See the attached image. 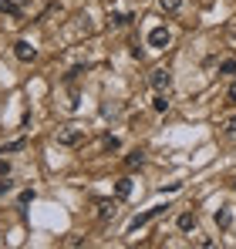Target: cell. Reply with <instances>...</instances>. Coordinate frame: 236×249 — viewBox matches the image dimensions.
<instances>
[{"mask_svg":"<svg viewBox=\"0 0 236 249\" xmlns=\"http://www.w3.org/2000/svg\"><path fill=\"white\" fill-rule=\"evenodd\" d=\"M165 209H169V206H152V209H145V212H138V215H135V219L128 222V232H135V229H142V226H149V222H152L156 215H162Z\"/></svg>","mask_w":236,"mask_h":249,"instance_id":"6da1fadb","label":"cell"},{"mask_svg":"<svg viewBox=\"0 0 236 249\" xmlns=\"http://www.w3.org/2000/svg\"><path fill=\"white\" fill-rule=\"evenodd\" d=\"M84 142V128H64V131H58V145H64V148H75Z\"/></svg>","mask_w":236,"mask_h":249,"instance_id":"7a4b0ae2","label":"cell"},{"mask_svg":"<svg viewBox=\"0 0 236 249\" xmlns=\"http://www.w3.org/2000/svg\"><path fill=\"white\" fill-rule=\"evenodd\" d=\"M149 84H152L156 91H169V88H172V71H169V68L152 71V74H149Z\"/></svg>","mask_w":236,"mask_h":249,"instance_id":"3957f363","label":"cell"},{"mask_svg":"<svg viewBox=\"0 0 236 249\" xmlns=\"http://www.w3.org/2000/svg\"><path fill=\"white\" fill-rule=\"evenodd\" d=\"M14 57L24 61V64H31V61L38 57V47H34L31 41H17V44H14Z\"/></svg>","mask_w":236,"mask_h":249,"instance_id":"277c9868","label":"cell"},{"mask_svg":"<svg viewBox=\"0 0 236 249\" xmlns=\"http://www.w3.org/2000/svg\"><path fill=\"white\" fill-rule=\"evenodd\" d=\"M169 41H172V34H169L165 27H152V31H149V47L162 51V47H169Z\"/></svg>","mask_w":236,"mask_h":249,"instance_id":"5b68a950","label":"cell"},{"mask_svg":"<svg viewBox=\"0 0 236 249\" xmlns=\"http://www.w3.org/2000/svg\"><path fill=\"white\" fill-rule=\"evenodd\" d=\"M196 226H199V215H196V212H182V215H179V229H182V232H193Z\"/></svg>","mask_w":236,"mask_h":249,"instance_id":"8992f818","label":"cell"},{"mask_svg":"<svg viewBox=\"0 0 236 249\" xmlns=\"http://www.w3.org/2000/svg\"><path fill=\"white\" fill-rule=\"evenodd\" d=\"M128 196H132V178L125 175V178L115 182V199H128Z\"/></svg>","mask_w":236,"mask_h":249,"instance_id":"52a82bcc","label":"cell"},{"mask_svg":"<svg viewBox=\"0 0 236 249\" xmlns=\"http://www.w3.org/2000/svg\"><path fill=\"white\" fill-rule=\"evenodd\" d=\"M152 111H169V91H156V98H152Z\"/></svg>","mask_w":236,"mask_h":249,"instance_id":"ba28073f","label":"cell"},{"mask_svg":"<svg viewBox=\"0 0 236 249\" xmlns=\"http://www.w3.org/2000/svg\"><path fill=\"white\" fill-rule=\"evenodd\" d=\"M115 215V202H98V222H108Z\"/></svg>","mask_w":236,"mask_h":249,"instance_id":"9c48e42d","label":"cell"},{"mask_svg":"<svg viewBox=\"0 0 236 249\" xmlns=\"http://www.w3.org/2000/svg\"><path fill=\"white\" fill-rule=\"evenodd\" d=\"M216 226H219V229H230V226H233V212H230V209H219V212H216Z\"/></svg>","mask_w":236,"mask_h":249,"instance_id":"30bf717a","label":"cell"},{"mask_svg":"<svg viewBox=\"0 0 236 249\" xmlns=\"http://www.w3.org/2000/svg\"><path fill=\"white\" fill-rule=\"evenodd\" d=\"M142 162H145V155H142V152H138V148H135V152H128V155H125V165H128V168H138V165H142Z\"/></svg>","mask_w":236,"mask_h":249,"instance_id":"8fae6325","label":"cell"},{"mask_svg":"<svg viewBox=\"0 0 236 249\" xmlns=\"http://www.w3.org/2000/svg\"><path fill=\"white\" fill-rule=\"evenodd\" d=\"M108 24H112V27H128V24H132V14H112Z\"/></svg>","mask_w":236,"mask_h":249,"instance_id":"7c38bea8","label":"cell"},{"mask_svg":"<svg viewBox=\"0 0 236 249\" xmlns=\"http://www.w3.org/2000/svg\"><path fill=\"white\" fill-rule=\"evenodd\" d=\"M24 145H27V142H24V138H14V142H7V145H3V148H0V155H7V152H20V148H24Z\"/></svg>","mask_w":236,"mask_h":249,"instance_id":"4fadbf2b","label":"cell"},{"mask_svg":"<svg viewBox=\"0 0 236 249\" xmlns=\"http://www.w3.org/2000/svg\"><path fill=\"white\" fill-rule=\"evenodd\" d=\"M158 7H162L165 14H176V10L182 7V0H158Z\"/></svg>","mask_w":236,"mask_h":249,"instance_id":"5bb4252c","label":"cell"},{"mask_svg":"<svg viewBox=\"0 0 236 249\" xmlns=\"http://www.w3.org/2000/svg\"><path fill=\"white\" fill-rule=\"evenodd\" d=\"M219 74H236V61H233V57L219 61Z\"/></svg>","mask_w":236,"mask_h":249,"instance_id":"9a60e30c","label":"cell"},{"mask_svg":"<svg viewBox=\"0 0 236 249\" xmlns=\"http://www.w3.org/2000/svg\"><path fill=\"white\" fill-rule=\"evenodd\" d=\"M0 14H17V3H10V0H0Z\"/></svg>","mask_w":236,"mask_h":249,"instance_id":"2e32d148","label":"cell"},{"mask_svg":"<svg viewBox=\"0 0 236 249\" xmlns=\"http://www.w3.org/2000/svg\"><path fill=\"white\" fill-rule=\"evenodd\" d=\"M118 148H121L118 138H105V152H118Z\"/></svg>","mask_w":236,"mask_h":249,"instance_id":"e0dca14e","label":"cell"},{"mask_svg":"<svg viewBox=\"0 0 236 249\" xmlns=\"http://www.w3.org/2000/svg\"><path fill=\"white\" fill-rule=\"evenodd\" d=\"M27 202H34V189H24L20 192V206H27Z\"/></svg>","mask_w":236,"mask_h":249,"instance_id":"ac0fdd59","label":"cell"},{"mask_svg":"<svg viewBox=\"0 0 236 249\" xmlns=\"http://www.w3.org/2000/svg\"><path fill=\"white\" fill-rule=\"evenodd\" d=\"M230 105H236V81H233V88H230Z\"/></svg>","mask_w":236,"mask_h":249,"instance_id":"d6986e66","label":"cell"},{"mask_svg":"<svg viewBox=\"0 0 236 249\" xmlns=\"http://www.w3.org/2000/svg\"><path fill=\"white\" fill-rule=\"evenodd\" d=\"M7 172H10V165H7V162H0V178H3Z\"/></svg>","mask_w":236,"mask_h":249,"instance_id":"ffe728a7","label":"cell"}]
</instances>
